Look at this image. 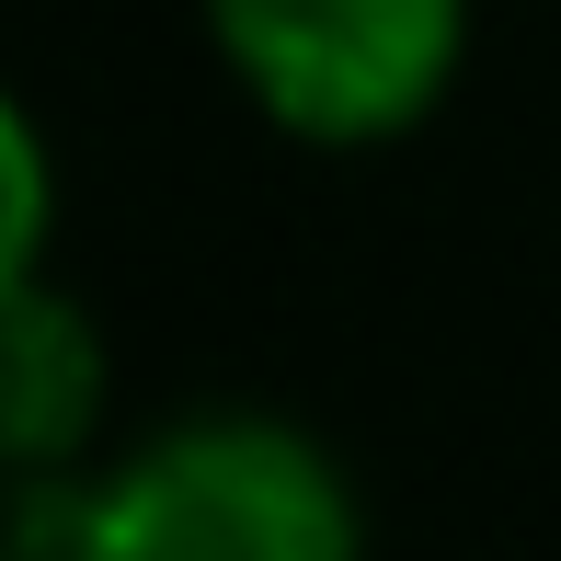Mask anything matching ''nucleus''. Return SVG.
<instances>
[{
  "label": "nucleus",
  "mask_w": 561,
  "mask_h": 561,
  "mask_svg": "<svg viewBox=\"0 0 561 561\" xmlns=\"http://www.w3.org/2000/svg\"><path fill=\"white\" fill-rule=\"evenodd\" d=\"M92 550L104 561H333L355 550V493L298 424L207 413L92 481Z\"/></svg>",
  "instance_id": "nucleus-1"
},
{
  "label": "nucleus",
  "mask_w": 561,
  "mask_h": 561,
  "mask_svg": "<svg viewBox=\"0 0 561 561\" xmlns=\"http://www.w3.org/2000/svg\"><path fill=\"white\" fill-rule=\"evenodd\" d=\"M207 23L229 81L287 138L378 149L447 104L470 0H207Z\"/></svg>",
  "instance_id": "nucleus-2"
},
{
  "label": "nucleus",
  "mask_w": 561,
  "mask_h": 561,
  "mask_svg": "<svg viewBox=\"0 0 561 561\" xmlns=\"http://www.w3.org/2000/svg\"><path fill=\"white\" fill-rule=\"evenodd\" d=\"M104 424V333L46 275L0 287V481H58Z\"/></svg>",
  "instance_id": "nucleus-3"
},
{
  "label": "nucleus",
  "mask_w": 561,
  "mask_h": 561,
  "mask_svg": "<svg viewBox=\"0 0 561 561\" xmlns=\"http://www.w3.org/2000/svg\"><path fill=\"white\" fill-rule=\"evenodd\" d=\"M46 218H58V172H46V138H35V115L0 92V287H23V275L46 264Z\"/></svg>",
  "instance_id": "nucleus-4"
}]
</instances>
